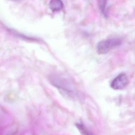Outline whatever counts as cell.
I'll return each instance as SVG.
<instances>
[{
	"label": "cell",
	"instance_id": "52a82bcc",
	"mask_svg": "<svg viewBox=\"0 0 135 135\" xmlns=\"http://www.w3.org/2000/svg\"><path fill=\"white\" fill-rule=\"evenodd\" d=\"M10 1H17V0H10Z\"/></svg>",
	"mask_w": 135,
	"mask_h": 135
},
{
	"label": "cell",
	"instance_id": "3957f363",
	"mask_svg": "<svg viewBox=\"0 0 135 135\" xmlns=\"http://www.w3.org/2000/svg\"><path fill=\"white\" fill-rule=\"evenodd\" d=\"M128 76L125 73H121L117 76L112 81L111 87L115 90L124 89L129 84Z\"/></svg>",
	"mask_w": 135,
	"mask_h": 135
},
{
	"label": "cell",
	"instance_id": "5b68a950",
	"mask_svg": "<svg viewBox=\"0 0 135 135\" xmlns=\"http://www.w3.org/2000/svg\"><path fill=\"white\" fill-rule=\"evenodd\" d=\"M107 1L108 0H99V6L101 12L105 17L108 16L107 11Z\"/></svg>",
	"mask_w": 135,
	"mask_h": 135
},
{
	"label": "cell",
	"instance_id": "277c9868",
	"mask_svg": "<svg viewBox=\"0 0 135 135\" xmlns=\"http://www.w3.org/2000/svg\"><path fill=\"white\" fill-rule=\"evenodd\" d=\"M50 8L53 12H58L63 8L64 5L61 0H51L49 3Z\"/></svg>",
	"mask_w": 135,
	"mask_h": 135
},
{
	"label": "cell",
	"instance_id": "8992f818",
	"mask_svg": "<svg viewBox=\"0 0 135 135\" xmlns=\"http://www.w3.org/2000/svg\"><path fill=\"white\" fill-rule=\"evenodd\" d=\"M77 127L82 132V133L85 135H92L89 132V131L84 127V125L82 124H77Z\"/></svg>",
	"mask_w": 135,
	"mask_h": 135
},
{
	"label": "cell",
	"instance_id": "7a4b0ae2",
	"mask_svg": "<svg viewBox=\"0 0 135 135\" xmlns=\"http://www.w3.org/2000/svg\"><path fill=\"white\" fill-rule=\"evenodd\" d=\"M122 42V40L117 37L102 40L98 42L97 45V51L100 54H106L111 50L119 46Z\"/></svg>",
	"mask_w": 135,
	"mask_h": 135
},
{
	"label": "cell",
	"instance_id": "6da1fadb",
	"mask_svg": "<svg viewBox=\"0 0 135 135\" xmlns=\"http://www.w3.org/2000/svg\"><path fill=\"white\" fill-rule=\"evenodd\" d=\"M49 79L53 86L63 93L69 96H73L75 94L74 87L68 79L56 75L50 76Z\"/></svg>",
	"mask_w": 135,
	"mask_h": 135
}]
</instances>
